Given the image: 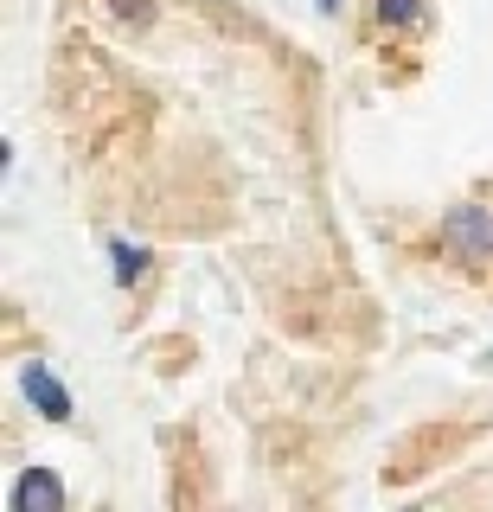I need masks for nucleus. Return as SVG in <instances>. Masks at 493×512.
Segmentation results:
<instances>
[{
	"instance_id": "5",
	"label": "nucleus",
	"mask_w": 493,
	"mask_h": 512,
	"mask_svg": "<svg viewBox=\"0 0 493 512\" xmlns=\"http://www.w3.org/2000/svg\"><path fill=\"white\" fill-rule=\"evenodd\" d=\"M423 13V0H378V26H410Z\"/></svg>"
},
{
	"instance_id": "6",
	"label": "nucleus",
	"mask_w": 493,
	"mask_h": 512,
	"mask_svg": "<svg viewBox=\"0 0 493 512\" xmlns=\"http://www.w3.org/2000/svg\"><path fill=\"white\" fill-rule=\"evenodd\" d=\"M333 7H340V0H321V13H333Z\"/></svg>"
},
{
	"instance_id": "1",
	"label": "nucleus",
	"mask_w": 493,
	"mask_h": 512,
	"mask_svg": "<svg viewBox=\"0 0 493 512\" xmlns=\"http://www.w3.org/2000/svg\"><path fill=\"white\" fill-rule=\"evenodd\" d=\"M442 244L455 256H468V263L493 256V205H455V212L442 218Z\"/></svg>"
},
{
	"instance_id": "2",
	"label": "nucleus",
	"mask_w": 493,
	"mask_h": 512,
	"mask_svg": "<svg viewBox=\"0 0 493 512\" xmlns=\"http://www.w3.org/2000/svg\"><path fill=\"white\" fill-rule=\"evenodd\" d=\"M26 397H33V410L52 416V423H65V416H71V391L45 372V365H26Z\"/></svg>"
},
{
	"instance_id": "4",
	"label": "nucleus",
	"mask_w": 493,
	"mask_h": 512,
	"mask_svg": "<svg viewBox=\"0 0 493 512\" xmlns=\"http://www.w3.org/2000/svg\"><path fill=\"white\" fill-rule=\"evenodd\" d=\"M109 256H116V282H135L141 269H148V256H141L135 244H109Z\"/></svg>"
},
{
	"instance_id": "3",
	"label": "nucleus",
	"mask_w": 493,
	"mask_h": 512,
	"mask_svg": "<svg viewBox=\"0 0 493 512\" xmlns=\"http://www.w3.org/2000/svg\"><path fill=\"white\" fill-rule=\"evenodd\" d=\"M13 500H20V512H65V487H58V474L33 468L20 487H13Z\"/></svg>"
}]
</instances>
